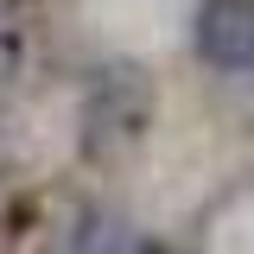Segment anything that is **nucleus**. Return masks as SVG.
<instances>
[{"instance_id":"nucleus-2","label":"nucleus","mask_w":254,"mask_h":254,"mask_svg":"<svg viewBox=\"0 0 254 254\" xmlns=\"http://www.w3.org/2000/svg\"><path fill=\"white\" fill-rule=\"evenodd\" d=\"M197 58L222 76L254 70V0H203L197 6Z\"/></svg>"},{"instance_id":"nucleus-1","label":"nucleus","mask_w":254,"mask_h":254,"mask_svg":"<svg viewBox=\"0 0 254 254\" xmlns=\"http://www.w3.org/2000/svg\"><path fill=\"white\" fill-rule=\"evenodd\" d=\"M153 127V89L133 64H108L95 70L89 102H83V146L89 159H115L127 146H140V133Z\"/></svg>"},{"instance_id":"nucleus-3","label":"nucleus","mask_w":254,"mask_h":254,"mask_svg":"<svg viewBox=\"0 0 254 254\" xmlns=\"http://www.w3.org/2000/svg\"><path fill=\"white\" fill-rule=\"evenodd\" d=\"M140 254H165V248H140Z\"/></svg>"}]
</instances>
